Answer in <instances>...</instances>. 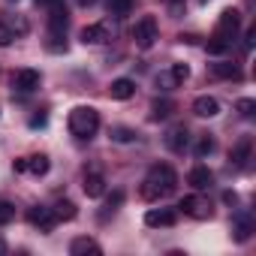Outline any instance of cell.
Returning a JSON list of instances; mask_svg holds the SVG:
<instances>
[{
	"instance_id": "f35d334b",
	"label": "cell",
	"mask_w": 256,
	"mask_h": 256,
	"mask_svg": "<svg viewBox=\"0 0 256 256\" xmlns=\"http://www.w3.org/2000/svg\"><path fill=\"white\" fill-rule=\"evenodd\" d=\"M94 4V0H78V6H90Z\"/></svg>"
},
{
	"instance_id": "836d02e7",
	"label": "cell",
	"mask_w": 256,
	"mask_h": 256,
	"mask_svg": "<svg viewBox=\"0 0 256 256\" xmlns=\"http://www.w3.org/2000/svg\"><path fill=\"white\" fill-rule=\"evenodd\" d=\"M163 4H169V6H172V12H181V6H184V0H163Z\"/></svg>"
},
{
	"instance_id": "1f68e13d",
	"label": "cell",
	"mask_w": 256,
	"mask_h": 256,
	"mask_svg": "<svg viewBox=\"0 0 256 256\" xmlns=\"http://www.w3.org/2000/svg\"><path fill=\"white\" fill-rule=\"evenodd\" d=\"M46 120H48L46 114H34L30 118V126H34V130H36V126H46Z\"/></svg>"
},
{
	"instance_id": "9a60e30c",
	"label": "cell",
	"mask_w": 256,
	"mask_h": 256,
	"mask_svg": "<svg viewBox=\"0 0 256 256\" xmlns=\"http://www.w3.org/2000/svg\"><path fill=\"white\" fill-rule=\"evenodd\" d=\"M70 253H72V256H100V253H102V247H100L94 238H88V235H78V238H72V244H70Z\"/></svg>"
},
{
	"instance_id": "d6a6232c",
	"label": "cell",
	"mask_w": 256,
	"mask_h": 256,
	"mask_svg": "<svg viewBox=\"0 0 256 256\" xmlns=\"http://www.w3.org/2000/svg\"><path fill=\"white\" fill-rule=\"evenodd\" d=\"M253 40H256V28H250V30H247V40H244V48H247V52L253 48Z\"/></svg>"
},
{
	"instance_id": "7c38bea8",
	"label": "cell",
	"mask_w": 256,
	"mask_h": 256,
	"mask_svg": "<svg viewBox=\"0 0 256 256\" xmlns=\"http://www.w3.org/2000/svg\"><path fill=\"white\" fill-rule=\"evenodd\" d=\"M145 223H148L151 229H160V226H175V223H178V214H175L172 208H151V211L145 214Z\"/></svg>"
},
{
	"instance_id": "8992f818",
	"label": "cell",
	"mask_w": 256,
	"mask_h": 256,
	"mask_svg": "<svg viewBox=\"0 0 256 256\" xmlns=\"http://www.w3.org/2000/svg\"><path fill=\"white\" fill-rule=\"evenodd\" d=\"M28 223L36 226L40 232H52V229L58 226V217H54L52 208H46V205H34V208H28Z\"/></svg>"
},
{
	"instance_id": "6da1fadb",
	"label": "cell",
	"mask_w": 256,
	"mask_h": 256,
	"mask_svg": "<svg viewBox=\"0 0 256 256\" xmlns=\"http://www.w3.org/2000/svg\"><path fill=\"white\" fill-rule=\"evenodd\" d=\"M175 187H178V175H175V169H172L169 163H157V166L148 169V175H145V181H142V199L157 202V199L169 196Z\"/></svg>"
},
{
	"instance_id": "484cf974",
	"label": "cell",
	"mask_w": 256,
	"mask_h": 256,
	"mask_svg": "<svg viewBox=\"0 0 256 256\" xmlns=\"http://www.w3.org/2000/svg\"><path fill=\"white\" fill-rule=\"evenodd\" d=\"M12 220H16V205L6 202V199H0V226H6Z\"/></svg>"
},
{
	"instance_id": "52a82bcc",
	"label": "cell",
	"mask_w": 256,
	"mask_h": 256,
	"mask_svg": "<svg viewBox=\"0 0 256 256\" xmlns=\"http://www.w3.org/2000/svg\"><path fill=\"white\" fill-rule=\"evenodd\" d=\"M178 208H181L187 217H193V220H208V217H211V205H208L202 196H184V199L178 202Z\"/></svg>"
},
{
	"instance_id": "277c9868",
	"label": "cell",
	"mask_w": 256,
	"mask_h": 256,
	"mask_svg": "<svg viewBox=\"0 0 256 256\" xmlns=\"http://www.w3.org/2000/svg\"><path fill=\"white\" fill-rule=\"evenodd\" d=\"M238 30H241V12H238V10H223L214 36H220V40H226V42L232 46V40L238 36Z\"/></svg>"
},
{
	"instance_id": "8fae6325",
	"label": "cell",
	"mask_w": 256,
	"mask_h": 256,
	"mask_svg": "<svg viewBox=\"0 0 256 256\" xmlns=\"http://www.w3.org/2000/svg\"><path fill=\"white\" fill-rule=\"evenodd\" d=\"M187 142H190V133H187V126H184V124L169 126V133H166V148H169V151L181 154V151L187 148Z\"/></svg>"
},
{
	"instance_id": "ac0fdd59",
	"label": "cell",
	"mask_w": 256,
	"mask_h": 256,
	"mask_svg": "<svg viewBox=\"0 0 256 256\" xmlns=\"http://www.w3.org/2000/svg\"><path fill=\"white\" fill-rule=\"evenodd\" d=\"M108 94H112V100H130L136 94V82L133 78H114Z\"/></svg>"
},
{
	"instance_id": "7402d4cb",
	"label": "cell",
	"mask_w": 256,
	"mask_h": 256,
	"mask_svg": "<svg viewBox=\"0 0 256 256\" xmlns=\"http://www.w3.org/2000/svg\"><path fill=\"white\" fill-rule=\"evenodd\" d=\"M172 108H175V106H172L169 100H154V106H151V118H154V120L169 118V114H172Z\"/></svg>"
},
{
	"instance_id": "8d00e7d4",
	"label": "cell",
	"mask_w": 256,
	"mask_h": 256,
	"mask_svg": "<svg viewBox=\"0 0 256 256\" xmlns=\"http://www.w3.org/2000/svg\"><path fill=\"white\" fill-rule=\"evenodd\" d=\"M42 6H54V4H60V0H40Z\"/></svg>"
},
{
	"instance_id": "74e56055",
	"label": "cell",
	"mask_w": 256,
	"mask_h": 256,
	"mask_svg": "<svg viewBox=\"0 0 256 256\" xmlns=\"http://www.w3.org/2000/svg\"><path fill=\"white\" fill-rule=\"evenodd\" d=\"M6 250H10V247H6V241H4V238H0V256H4Z\"/></svg>"
},
{
	"instance_id": "e0dca14e",
	"label": "cell",
	"mask_w": 256,
	"mask_h": 256,
	"mask_svg": "<svg viewBox=\"0 0 256 256\" xmlns=\"http://www.w3.org/2000/svg\"><path fill=\"white\" fill-rule=\"evenodd\" d=\"M193 114L196 118H214V114H220V102L214 96H196L193 100Z\"/></svg>"
},
{
	"instance_id": "2e32d148",
	"label": "cell",
	"mask_w": 256,
	"mask_h": 256,
	"mask_svg": "<svg viewBox=\"0 0 256 256\" xmlns=\"http://www.w3.org/2000/svg\"><path fill=\"white\" fill-rule=\"evenodd\" d=\"M214 78H226V82H241V70H238V64H229V60H217V64H211V70H208Z\"/></svg>"
},
{
	"instance_id": "d590c367",
	"label": "cell",
	"mask_w": 256,
	"mask_h": 256,
	"mask_svg": "<svg viewBox=\"0 0 256 256\" xmlns=\"http://www.w3.org/2000/svg\"><path fill=\"white\" fill-rule=\"evenodd\" d=\"M16 172H28V157H22V160H16Z\"/></svg>"
},
{
	"instance_id": "f546056e",
	"label": "cell",
	"mask_w": 256,
	"mask_h": 256,
	"mask_svg": "<svg viewBox=\"0 0 256 256\" xmlns=\"http://www.w3.org/2000/svg\"><path fill=\"white\" fill-rule=\"evenodd\" d=\"M157 88H160V90H172V88H178V84H175V78H172V72H169V70H166V72H160V76H157Z\"/></svg>"
},
{
	"instance_id": "30bf717a",
	"label": "cell",
	"mask_w": 256,
	"mask_h": 256,
	"mask_svg": "<svg viewBox=\"0 0 256 256\" xmlns=\"http://www.w3.org/2000/svg\"><path fill=\"white\" fill-rule=\"evenodd\" d=\"M250 154H253V139H250V136H241V139L232 145L229 160H232V166H235V169H244V166H247V160H250Z\"/></svg>"
},
{
	"instance_id": "603a6c76",
	"label": "cell",
	"mask_w": 256,
	"mask_h": 256,
	"mask_svg": "<svg viewBox=\"0 0 256 256\" xmlns=\"http://www.w3.org/2000/svg\"><path fill=\"white\" fill-rule=\"evenodd\" d=\"M205 48H208V54L220 58V54H226V52H229V42H226V40H220V36H211V40L205 42Z\"/></svg>"
},
{
	"instance_id": "ba28073f",
	"label": "cell",
	"mask_w": 256,
	"mask_h": 256,
	"mask_svg": "<svg viewBox=\"0 0 256 256\" xmlns=\"http://www.w3.org/2000/svg\"><path fill=\"white\" fill-rule=\"evenodd\" d=\"M250 235H253V217H250V211H238L232 217V241L244 244Z\"/></svg>"
},
{
	"instance_id": "ffe728a7",
	"label": "cell",
	"mask_w": 256,
	"mask_h": 256,
	"mask_svg": "<svg viewBox=\"0 0 256 256\" xmlns=\"http://www.w3.org/2000/svg\"><path fill=\"white\" fill-rule=\"evenodd\" d=\"M48 169H52V163H48L46 154H34V157H28V172H34V175H46Z\"/></svg>"
},
{
	"instance_id": "5bb4252c",
	"label": "cell",
	"mask_w": 256,
	"mask_h": 256,
	"mask_svg": "<svg viewBox=\"0 0 256 256\" xmlns=\"http://www.w3.org/2000/svg\"><path fill=\"white\" fill-rule=\"evenodd\" d=\"M187 184L193 187V190H208L211 184H214V172L208 169V166H196V169H190V175H187Z\"/></svg>"
},
{
	"instance_id": "d6986e66",
	"label": "cell",
	"mask_w": 256,
	"mask_h": 256,
	"mask_svg": "<svg viewBox=\"0 0 256 256\" xmlns=\"http://www.w3.org/2000/svg\"><path fill=\"white\" fill-rule=\"evenodd\" d=\"M133 6H136V0H108V16L112 18H126L133 12Z\"/></svg>"
},
{
	"instance_id": "7a4b0ae2",
	"label": "cell",
	"mask_w": 256,
	"mask_h": 256,
	"mask_svg": "<svg viewBox=\"0 0 256 256\" xmlns=\"http://www.w3.org/2000/svg\"><path fill=\"white\" fill-rule=\"evenodd\" d=\"M70 133L76 139H94L96 130H100V112L90 108V106H76L70 112Z\"/></svg>"
},
{
	"instance_id": "f1b7e54d",
	"label": "cell",
	"mask_w": 256,
	"mask_h": 256,
	"mask_svg": "<svg viewBox=\"0 0 256 256\" xmlns=\"http://www.w3.org/2000/svg\"><path fill=\"white\" fill-rule=\"evenodd\" d=\"M211 151H214V139L211 136H202L199 145H196V157H208Z\"/></svg>"
},
{
	"instance_id": "4dcf8cb0",
	"label": "cell",
	"mask_w": 256,
	"mask_h": 256,
	"mask_svg": "<svg viewBox=\"0 0 256 256\" xmlns=\"http://www.w3.org/2000/svg\"><path fill=\"white\" fill-rule=\"evenodd\" d=\"M16 40V30L10 28V24H4V22H0V46H10Z\"/></svg>"
},
{
	"instance_id": "83f0119b",
	"label": "cell",
	"mask_w": 256,
	"mask_h": 256,
	"mask_svg": "<svg viewBox=\"0 0 256 256\" xmlns=\"http://www.w3.org/2000/svg\"><path fill=\"white\" fill-rule=\"evenodd\" d=\"M235 108H238V114H241V118H253V114H256V102H253V100H247V96H244V100H238V102H235Z\"/></svg>"
},
{
	"instance_id": "4fadbf2b",
	"label": "cell",
	"mask_w": 256,
	"mask_h": 256,
	"mask_svg": "<svg viewBox=\"0 0 256 256\" xmlns=\"http://www.w3.org/2000/svg\"><path fill=\"white\" fill-rule=\"evenodd\" d=\"M82 190H84V196H90V199H100L102 193H106V178H102V172H84V181H82Z\"/></svg>"
},
{
	"instance_id": "cb8c5ba5",
	"label": "cell",
	"mask_w": 256,
	"mask_h": 256,
	"mask_svg": "<svg viewBox=\"0 0 256 256\" xmlns=\"http://www.w3.org/2000/svg\"><path fill=\"white\" fill-rule=\"evenodd\" d=\"M108 136L114 142H136V130H130V126H112Z\"/></svg>"
},
{
	"instance_id": "3957f363",
	"label": "cell",
	"mask_w": 256,
	"mask_h": 256,
	"mask_svg": "<svg viewBox=\"0 0 256 256\" xmlns=\"http://www.w3.org/2000/svg\"><path fill=\"white\" fill-rule=\"evenodd\" d=\"M157 36H160V28H157V18H154V16H145V18L136 22L133 40H136L139 48H151V46L157 42Z\"/></svg>"
},
{
	"instance_id": "5b68a950",
	"label": "cell",
	"mask_w": 256,
	"mask_h": 256,
	"mask_svg": "<svg viewBox=\"0 0 256 256\" xmlns=\"http://www.w3.org/2000/svg\"><path fill=\"white\" fill-rule=\"evenodd\" d=\"M112 40H114L112 22H96V24H88V28L82 30V42H84V46H106V42H112Z\"/></svg>"
},
{
	"instance_id": "9c48e42d",
	"label": "cell",
	"mask_w": 256,
	"mask_h": 256,
	"mask_svg": "<svg viewBox=\"0 0 256 256\" xmlns=\"http://www.w3.org/2000/svg\"><path fill=\"white\" fill-rule=\"evenodd\" d=\"M40 82H42L40 70H18V72L12 76V88H16V90H22V94L36 90V88H40Z\"/></svg>"
},
{
	"instance_id": "44dd1931",
	"label": "cell",
	"mask_w": 256,
	"mask_h": 256,
	"mask_svg": "<svg viewBox=\"0 0 256 256\" xmlns=\"http://www.w3.org/2000/svg\"><path fill=\"white\" fill-rule=\"evenodd\" d=\"M52 211H54L58 223H60V220H76V214H78V211H76V205H72L70 199H60V202H58V205H54Z\"/></svg>"
},
{
	"instance_id": "e575fe53",
	"label": "cell",
	"mask_w": 256,
	"mask_h": 256,
	"mask_svg": "<svg viewBox=\"0 0 256 256\" xmlns=\"http://www.w3.org/2000/svg\"><path fill=\"white\" fill-rule=\"evenodd\" d=\"M223 202H226V205H235V202H238V196H235L232 190H226V193H223Z\"/></svg>"
},
{
	"instance_id": "d4e9b609",
	"label": "cell",
	"mask_w": 256,
	"mask_h": 256,
	"mask_svg": "<svg viewBox=\"0 0 256 256\" xmlns=\"http://www.w3.org/2000/svg\"><path fill=\"white\" fill-rule=\"evenodd\" d=\"M120 205H124V193H120V190H114V193H112V196L106 199V211H102V220H106L108 214H114V211H118Z\"/></svg>"
},
{
	"instance_id": "4316f807",
	"label": "cell",
	"mask_w": 256,
	"mask_h": 256,
	"mask_svg": "<svg viewBox=\"0 0 256 256\" xmlns=\"http://www.w3.org/2000/svg\"><path fill=\"white\" fill-rule=\"evenodd\" d=\"M169 72H172L175 84H184V82L190 78V66H187V64H172V66H169Z\"/></svg>"
}]
</instances>
